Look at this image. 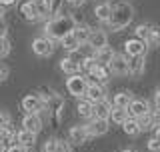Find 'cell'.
<instances>
[{
    "label": "cell",
    "instance_id": "39",
    "mask_svg": "<svg viewBox=\"0 0 160 152\" xmlns=\"http://www.w3.org/2000/svg\"><path fill=\"white\" fill-rule=\"evenodd\" d=\"M152 122H154V128H158L160 126V110H152Z\"/></svg>",
    "mask_w": 160,
    "mask_h": 152
},
{
    "label": "cell",
    "instance_id": "28",
    "mask_svg": "<svg viewBox=\"0 0 160 152\" xmlns=\"http://www.w3.org/2000/svg\"><path fill=\"white\" fill-rule=\"evenodd\" d=\"M62 42V46H64V50H68V52H74V50H78L80 48V42L76 38H74V34H68L64 40H60Z\"/></svg>",
    "mask_w": 160,
    "mask_h": 152
},
{
    "label": "cell",
    "instance_id": "40",
    "mask_svg": "<svg viewBox=\"0 0 160 152\" xmlns=\"http://www.w3.org/2000/svg\"><path fill=\"white\" fill-rule=\"evenodd\" d=\"M6 152H28V148H24V146H20V144H14V146H10V148H6Z\"/></svg>",
    "mask_w": 160,
    "mask_h": 152
},
{
    "label": "cell",
    "instance_id": "7",
    "mask_svg": "<svg viewBox=\"0 0 160 152\" xmlns=\"http://www.w3.org/2000/svg\"><path fill=\"white\" fill-rule=\"evenodd\" d=\"M108 66H110V70H112V74H130L128 56H124V54H116Z\"/></svg>",
    "mask_w": 160,
    "mask_h": 152
},
{
    "label": "cell",
    "instance_id": "17",
    "mask_svg": "<svg viewBox=\"0 0 160 152\" xmlns=\"http://www.w3.org/2000/svg\"><path fill=\"white\" fill-rule=\"evenodd\" d=\"M94 14H96V18L100 22H108L110 16H112V4H108V2L98 4V6L94 8Z\"/></svg>",
    "mask_w": 160,
    "mask_h": 152
},
{
    "label": "cell",
    "instance_id": "10",
    "mask_svg": "<svg viewBox=\"0 0 160 152\" xmlns=\"http://www.w3.org/2000/svg\"><path fill=\"white\" fill-rule=\"evenodd\" d=\"M88 130H86V126H72L70 128V132H68V138H70V142L72 144H78V146H82L84 142L88 140Z\"/></svg>",
    "mask_w": 160,
    "mask_h": 152
},
{
    "label": "cell",
    "instance_id": "30",
    "mask_svg": "<svg viewBox=\"0 0 160 152\" xmlns=\"http://www.w3.org/2000/svg\"><path fill=\"white\" fill-rule=\"evenodd\" d=\"M138 124H140V130H150V128H154V122H152V110H150L148 114H144L142 118H138Z\"/></svg>",
    "mask_w": 160,
    "mask_h": 152
},
{
    "label": "cell",
    "instance_id": "8",
    "mask_svg": "<svg viewBox=\"0 0 160 152\" xmlns=\"http://www.w3.org/2000/svg\"><path fill=\"white\" fill-rule=\"evenodd\" d=\"M20 14L24 16V20H28V22H36V20H40L42 16H40V10L38 6L30 0V2H24L22 6H20Z\"/></svg>",
    "mask_w": 160,
    "mask_h": 152
},
{
    "label": "cell",
    "instance_id": "49",
    "mask_svg": "<svg viewBox=\"0 0 160 152\" xmlns=\"http://www.w3.org/2000/svg\"><path fill=\"white\" fill-rule=\"evenodd\" d=\"M0 152H6V148H4V144L0 142Z\"/></svg>",
    "mask_w": 160,
    "mask_h": 152
},
{
    "label": "cell",
    "instance_id": "32",
    "mask_svg": "<svg viewBox=\"0 0 160 152\" xmlns=\"http://www.w3.org/2000/svg\"><path fill=\"white\" fill-rule=\"evenodd\" d=\"M36 6H38L40 16H42V18H44V16H48V14L52 12V8H54V6H52V0H44L42 4H36Z\"/></svg>",
    "mask_w": 160,
    "mask_h": 152
},
{
    "label": "cell",
    "instance_id": "29",
    "mask_svg": "<svg viewBox=\"0 0 160 152\" xmlns=\"http://www.w3.org/2000/svg\"><path fill=\"white\" fill-rule=\"evenodd\" d=\"M134 32H136V38H138V40H144V42H148L150 32H152V26H150V24H140V26L134 30Z\"/></svg>",
    "mask_w": 160,
    "mask_h": 152
},
{
    "label": "cell",
    "instance_id": "18",
    "mask_svg": "<svg viewBox=\"0 0 160 152\" xmlns=\"http://www.w3.org/2000/svg\"><path fill=\"white\" fill-rule=\"evenodd\" d=\"M16 134L18 132H14L10 126H6V128H0V142H2L4 146L8 144V148H10V146L16 144Z\"/></svg>",
    "mask_w": 160,
    "mask_h": 152
},
{
    "label": "cell",
    "instance_id": "5",
    "mask_svg": "<svg viewBox=\"0 0 160 152\" xmlns=\"http://www.w3.org/2000/svg\"><path fill=\"white\" fill-rule=\"evenodd\" d=\"M22 108L26 110L28 114H38L40 110L44 108V100H42V96H40V94H28V96H24V100H22Z\"/></svg>",
    "mask_w": 160,
    "mask_h": 152
},
{
    "label": "cell",
    "instance_id": "24",
    "mask_svg": "<svg viewBox=\"0 0 160 152\" xmlns=\"http://www.w3.org/2000/svg\"><path fill=\"white\" fill-rule=\"evenodd\" d=\"M60 70L66 72V74H70V76L80 74V66H78L76 62H72L70 58H62V60H60Z\"/></svg>",
    "mask_w": 160,
    "mask_h": 152
},
{
    "label": "cell",
    "instance_id": "47",
    "mask_svg": "<svg viewBox=\"0 0 160 152\" xmlns=\"http://www.w3.org/2000/svg\"><path fill=\"white\" fill-rule=\"evenodd\" d=\"M120 152H136V150H132V148H124V150H120Z\"/></svg>",
    "mask_w": 160,
    "mask_h": 152
},
{
    "label": "cell",
    "instance_id": "2",
    "mask_svg": "<svg viewBox=\"0 0 160 152\" xmlns=\"http://www.w3.org/2000/svg\"><path fill=\"white\" fill-rule=\"evenodd\" d=\"M132 16H134V10L128 2H118L112 6V16L108 20V26L112 32H118V30L126 28L130 22H132Z\"/></svg>",
    "mask_w": 160,
    "mask_h": 152
},
{
    "label": "cell",
    "instance_id": "14",
    "mask_svg": "<svg viewBox=\"0 0 160 152\" xmlns=\"http://www.w3.org/2000/svg\"><path fill=\"white\" fill-rule=\"evenodd\" d=\"M86 130L90 136H102L108 132V120H100V118H92V122L86 124Z\"/></svg>",
    "mask_w": 160,
    "mask_h": 152
},
{
    "label": "cell",
    "instance_id": "43",
    "mask_svg": "<svg viewBox=\"0 0 160 152\" xmlns=\"http://www.w3.org/2000/svg\"><path fill=\"white\" fill-rule=\"evenodd\" d=\"M0 4L2 6H12V4H16V0H0Z\"/></svg>",
    "mask_w": 160,
    "mask_h": 152
},
{
    "label": "cell",
    "instance_id": "11",
    "mask_svg": "<svg viewBox=\"0 0 160 152\" xmlns=\"http://www.w3.org/2000/svg\"><path fill=\"white\" fill-rule=\"evenodd\" d=\"M128 112H130V116H132V118H136V120H138V118H142L144 114H148V112H150V106H148L146 100L136 98L132 104L128 106Z\"/></svg>",
    "mask_w": 160,
    "mask_h": 152
},
{
    "label": "cell",
    "instance_id": "36",
    "mask_svg": "<svg viewBox=\"0 0 160 152\" xmlns=\"http://www.w3.org/2000/svg\"><path fill=\"white\" fill-rule=\"evenodd\" d=\"M6 126H10V114L0 110V128H6Z\"/></svg>",
    "mask_w": 160,
    "mask_h": 152
},
{
    "label": "cell",
    "instance_id": "44",
    "mask_svg": "<svg viewBox=\"0 0 160 152\" xmlns=\"http://www.w3.org/2000/svg\"><path fill=\"white\" fill-rule=\"evenodd\" d=\"M66 2H68V4H72V6H80L84 0H66Z\"/></svg>",
    "mask_w": 160,
    "mask_h": 152
},
{
    "label": "cell",
    "instance_id": "15",
    "mask_svg": "<svg viewBox=\"0 0 160 152\" xmlns=\"http://www.w3.org/2000/svg\"><path fill=\"white\" fill-rule=\"evenodd\" d=\"M88 44L96 50V52H100V50H104L108 46V36L102 32V30H92V36H90Z\"/></svg>",
    "mask_w": 160,
    "mask_h": 152
},
{
    "label": "cell",
    "instance_id": "25",
    "mask_svg": "<svg viewBox=\"0 0 160 152\" xmlns=\"http://www.w3.org/2000/svg\"><path fill=\"white\" fill-rule=\"evenodd\" d=\"M122 128H124V132H126L128 136H136V134H140V132H142V130H140V124H138V120H136V118H132V116H130V118L126 120V122L122 124Z\"/></svg>",
    "mask_w": 160,
    "mask_h": 152
},
{
    "label": "cell",
    "instance_id": "41",
    "mask_svg": "<svg viewBox=\"0 0 160 152\" xmlns=\"http://www.w3.org/2000/svg\"><path fill=\"white\" fill-rule=\"evenodd\" d=\"M0 38H6V22L0 18Z\"/></svg>",
    "mask_w": 160,
    "mask_h": 152
},
{
    "label": "cell",
    "instance_id": "45",
    "mask_svg": "<svg viewBox=\"0 0 160 152\" xmlns=\"http://www.w3.org/2000/svg\"><path fill=\"white\" fill-rule=\"evenodd\" d=\"M154 138L160 140V126H158V128H154Z\"/></svg>",
    "mask_w": 160,
    "mask_h": 152
},
{
    "label": "cell",
    "instance_id": "19",
    "mask_svg": "<svg viewBox=\"0 0 160 152\" xmlns=\"http://www.w3.org/2000/svg\"><path fill=\"white\" fill-rule=\"evenodd\" d=\"M128 68H130V74L140 76V74L144 72V56H132V58H128Z\"/></svg>",
    "mask_w": 160,
    "mask_h": 152
},
{
    "label": "cell",
    "instance_id": "37",
    "mask_svg": "<svg viewBox=\"0 0 160 152\" xmlns=\"http://www.w3.org/2000/svg\"><path fill=\"white\" fill-rule=\"evenodd\" d=\"M148 150H150V152H160V140L150 138V140H148Z\"/></svg>",
    "mask_w": 160,
    "mask_h": 152
},
{
    "label": "cell",
    "instance_id": "50",
    "mask_svg": "<svg viewBox=\"0 0 160 152\" xmlns=\"http://www.w3.org/2000/svg\"><path fill=\"white\" fill-rule=\"evenodd\" d=\"M32 2H34V4H42L44 0H32Z\"/></svg>",
    "mask_w": 160,
    "mask_h": 152
},
{
    "label": "cell",
    "instance_id": "38",
    "mask_svg": "<svg viewBox=\"0 0 160 152\" xmlns=\"http://www.w3.org/2000/svg\"><path fill=\"white\" fill-rule=\"evenodd\" d=\"M56 152H72V150H70V142H64V140H58Z\"/></svg>",
    "mask_w": 160,
    "mask_h": 152
},
{
    "label": "cell",
    "instance_id": "22",
    "mask_svg": "<svg viewBox=\"0 0 160 152\" xmlns=\"http://www.w3.org/2000/svg\"><path fill=\"white\" fill-rule=\"evenodd\" d=\"M110 118H112V122H116V124H124L130 118V112H128V108H118V106H114Z\"/></svg>",
    "mask_w": 160,
    "mask_h": 152
},
{
    "label": "cell",
    "instance_id": "46",
    "mask_svg": "<svg viewBox=\"0 0 160 152\" xmlns=\"http://www.w3.org/2000/svg\"><path fill=\"white\" fill-rule=\"evenodd\" d=\"M156 108L160 110V90H158V92H156Z\"/></svg>",
    "mask_w": 160,
    "mask_h": 152
},
{
    "label": "cell",
    "instance_id": "34",
    "mask_svg": "<svg viewBox=\"0 0 160 152\" xmlns=\"http://www.w3.org/2000/svg\"><path fill=\"white\" fill-rule=\"evenodd\" d=\"M70 60H72V62H76L78 64V66L80 68H82V64H84V60H86V58H84L82 56V52H80V50H74V52H70V56H68Z\"/></svg>",
    "mask_w": 160,
    "mask_h": 152
},
{
    "label": "cell",
    "instance_id": "27",
    "mask_svg": "<svg viewBox=\"0 0 160 152\" xmlns=\"http://www.w3.org/2000/svg\"><path fill=\"white\" fill-rule=\"evenodd\" d=\"M98 66H100V64H98L96 56L86 58V60H84V64H82V68H80V72H84V76H88V74H92V72H94V70H96Z\"/></svg>",
    "mask_w": 160,
    "mask_h": 152
},
{
    "label": "cell",
    "instance_id": "26",
    "mask_svg": "<svg viewBox=\"0 0 160 152\" xmlns=\"http://www.w3.org/2000/svg\"><path fill=\"white\" fill-rule=\"evenodd\" d=\"M92 110H94V104L90 102L88 98H80V100H78V114L82 116V118L92 116Z\"/></svg>",
    "mask_w": 160,
    "mask_h": 152
},
{
    "label": "cell",
    "instance_id": "12",
    "mask_svg": "<svg viewBox=\"0 0 160 152\" xmlns=\"http://www.w3.org/2000/svg\"><path fill=\"white\" fill-rule=\"evenodd\" d=\"M22 126H24L22 130H28V132H32V134H38L40 130H42V120H40L38 114H26L24 120H22Z\"/></svg>",
    "mask_w": 160,
    "mask_h": 152
},
{
    "label": "cell",
    "instance_id": "35",
    "mask_svg": "<svg viewBox=\"0 0 160 152\" xmlns=\"http://www.w3.org/2000/svg\"><path fill=\"white\" fill-rule=\"evenodd\" d=\"M10 52V42L6 38H0V56H6Z\"/></svg>",
    "mask_w": 160,
    "mask_h": 152
},
{
    "label": "cell",
    "instance_id": "21",
    "mask_svg": "<svg viewBox=\"0 0 160 152\" xmlns=\"http://www.w3.org/2000/svg\"><path fill=\"white\" fill-rule=\"evenodd\" d=\"M116 56V52H114L110 46H106L104 50H100V52H96V60H98V64L100 66H108L110 62H112V58Z\"/></svg>",
    "mask_w": 160,
    "mask_h": 152
},
{
    "label": "cell",
    "instance_id": "20",
    "mask_svg": "<svg viewBox=\"0 0 160 152\" xmlns=\"http://www.w3.org/2000/svg\"><path fill=\"white\" fill-rule=\"evenodd\" d=\"M134 100L136 98L132 96V92H118L114 96V106H118V108H128Z\"/></svg>",
    "mask_w": 160,
    "mask_h": 152
},
{
    "label": "cell",
    "instance_id": "6",
    "mask_svg": "<svg viewBox=\"0 0 160 152\" xmlns=\"http://www.w3.org/2000/svg\"><path fill=\"white\" fill-rule=\"evenodd\" d=\"M32 50L34 54H38V56H50V54L54 52V46H52V38L48 36H40L32 42Z\"/></svg>",
    "mask_w": 160,
    "mask_h": 152
},
{
    "label": "cell",
    "instance_id": "31",
    "mask_svg": "<svg viewBox=\"0 0 160 152\" xmlns=\"http://www.w3.org/2000/svg\"><path fill=\"white\" fill-rule=\"evenodd\" d=\"M160 44V26H152V32H150L148 38V46H158Z\"/></svg>",
    "mask_w": 160,
    "mask_h": 152
},
{
    "label": "cell",
    "instance_id": "9",
    "mask_svg": "<svg viewBox=\"0 0 160 152\" xmlns=\"http://www.w3.org/2000/svg\"><path fill=\"white\" fill-rule=\"evenodd\" d=\"M84 98H88L92 104L102 102V100H106V90L100 84H88V90H86V96H84Z\"/></svg>",
    "mask_w": 160,
    "mask_h": 152
},
{
    "label": "cell",
    "instance_id": "13",
    "mask_svg": "<svg viewBox=\"0 0 160 152\" xmlns=\"http://www.w3.org/2000/svg\"><path fill=\"white\" fill-rule=\"evenodd\" d=\"M112 108L114 106L108 102V100H102V102H96L94 104V110H92V118H100V120H108L110 114H112Z\"/></svg>",
    "mask_w": 160,
    "mask_h": 152
},
{
    "label": "cell",
    "instance_id": "33",
    "mask_svg": "<svg viewBox=\"0 0 160 152\" xmlns=\"http://www.w3.org/2000/svg\"><path fill=\"white\" fill-rule=\"evenodd\" d=\"M56 146H58V140L56 138H48L42 146V152H56Z\"/></svg>",
    "mask_w": 160,
    "mask_h": 152
},
{
    "label": "cell",
    "instance_id": "23",
    "mask_svg": "<svg viewBox=\"0 0 160 152\" xmlns=\"http://www.w3.org/2000/svg\"><path fill=\"white\" fill-rule=\"evenodd\" d=\"M72 34H74V38H76L80 44H88L90 36H92V30H90L88 26H76Z\"/></svg>",
    "mask_w": 160,
    "mask_h": 152
},
{
    "label": "cell",
    "instance_id": "48",
    "mask_svg": "<svg viewBox=\"0 0 160 152\" xmlns=\"http://www.w3.org/2000/svg\"><path fill=\"white\" fill-rule=\"evenodd\" d=\"M2 14H4V6L0 4V18H2Z\"/></svg>",
    "mask_w": 160,
    "mask_h": 152
},
{
    "label": "cell",
    "instance_id": "3",
    "mask_svg": "<svg viewBox=\"0 0 160 152\" xmlns=\"http://www.w3.org/2000/svg\"><path fill=\"white\" fill-rule=\"evenodd\" d=\"M66 88H68V92L72 96H76V98H84V96H86V90H88L86 76H84L82 72L70 76V78L66 80Z\"/></svg>",
    "mask_w": 160,
    "mask_h": 152
},
{
    "label": "cell",
    "instance_id": "1",
    "mask_svg": "<svg viewBox=\"0 0 160 152\" xmlns=\"http://www.w3.org/2000/svg\"><path fill=\"white\" fill-rule=\"evenodd\" d=\"M74 28H76V22L70 16H56L54 20L46 22V26H44L48 38H52V40H64L68 34L74 32Z\"/></svg>",
    "mask_w": 160,
    "mask_h": 152
},
{
    "label": "cell",
    "instance_id": "16",
    "mask_svg": "<svg viewBox=\"0 0 160 152\" xmlns=\"http://www.w3.org/2000/svg\"><path fill=\"white\" fill-rule=\"evenodd\" d=\"M34 142H36V134H32V132H28V130H20V132L16 134V144L20 146H24V148H32Z\"/></svg>",
    "mask_w": 160,
    "mask_h": 152
},
{
    "label": "cell",
    "instance_id": "4",
    "mask_svg": "<svg viewBox=\"0 0 160 152\" xmlns=\"http://www.w3.org/2000/svg\"><path fill=\"white\" fill-rule=\"evenodd\" d=\"M124 52H126L128 58L132 56H146L148 52V42L144 40H138V38H130L124 42Z\"/></svg>",
    "mask_w": 160,
    "mask_h": 152
},
{
    "label": "cell",
    "instance_id": "42",
    "mask_svg": "<svg viewBox=\"0 0 160 152\" xmlns=\"http://www.w3.org/2000/svg\"><path fill=\"white\" fill-rule=\"evenodd\" d=\"M6 78H8V68L6 66H0V82L6 80Z\"/></svg>",
    "mask_w": 160,
    "mask_h": 152
}]
</instances>
